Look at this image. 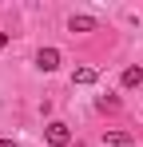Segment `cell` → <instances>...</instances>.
<instances>
[{
	"label": "cell",
	"instance_id": "obj_9",
	"mask_svg": "<svg viewBox=\"0 0 143 147\" xmlns=\"http://www.w3.org/2000/svg\"><path fill=\"white\" fill-rule=\"evenodd\" d=\"M0 147H16V143H12V139H0Z\"/></svg>",
	"mask_w": 143,
	"mask_h": 147
},
{
	"label": "cell",
	"instance_id": "obj_2",
	"mask_svg": "<svg viewBox=\"0 0 143 147\" xmlns=\"http://www.w3.org/2000/svg\"><path fill=\"white\" fill-rule=\"evenodd\" d=\"M36 68L40 72H56L60 68V48H40L36 52Z\"/></svg>",
	"mask_w": 143,
	"mask_h": 147
},
{
	"label": "cell",
	"instance_id": "obj_5",
	"mask_svg": "<svg viewBox=\"0 0 143 147\" xmlns=\"http://www.w3.org/2000/svg\"><path fill=\"white\" fill-rule=\"evenodd\" d=\"M68 28H72V32H95V20H92V16H72Z\"/></svg>",
	"mask_w": 143,
	"mask_h": 147
},
{
	"label": "cell",
	"instance_id": "obj_7",
	"mask_svg": "<svg viewBox=\"0 0 143 147\" xmlns=\"http://www.w3.org/2000/svg\"><path fill=\"white\" fill-rule=\"evenodd\" d=\"M99 111H119V96H99Z\"/></svg>",
	"mask_w": 143,
	"mask_h": 147
},
{
	"label": "cell",
	"instance_id": "obj_4",
	"mask_svg": "<svg viewBox=\"0 0 143 147\" xmlns=\"http://www.w3.org/2000/svg\"><path fill=\"white\" fill-rule=\"evenodd\" d=\"M103 143H107V147H131V135H127V131H107Z\"/></svg>",
	"mask_w": 143,
	"mask_h": 147
},
{
	"label": "cell",
	"instance_id": "obj_1",
	"mask_svg": "<svg viewBox=\"0 0 143 147\" xmlns=\"http://www.w3.org/2000/svg\"><path fill=\"white\" fill-rule=\"evenodd\" d=\"M44 139H48V143H52V147H68V143H72V131H68V123L52 119V123H48V127H44Z\"/></svg>",
	"mask_w": 143,
	"mask_h": 147
},
{
	"label": "cell",
	"instance_id": "obj_8",
	"mask_svg": "<svg viewBox=\"0 0 143 147\" xmlns=\"http://www.w3.org/2000/svg\"><path fill=\"white\" fill-rule=\"evenodd\" d=\"M4 48H8V32H0V52H4Z\"/></svg>",
	"mask_w": 143,
	"mask_h": 147
},
{
	"label": "cell",
	"instance_id": "obj_3",
	"mask_svg": "<svg viewBox=\"0 0 143 147\" xmlns=\"http://www.w3.org/2000/svg\"><path fill=\"white\" fill-rule=\"evenodd\" d=\"M119 80H123V88H139V84H143V68H123Z\"/></svg>",
	"mask_w": 143,
	"mask_h": 147
},
{
	"label": "cell",
	"instance_id": "obj_6",
	"mask_svg": "<svg viewBox=\"0 0 143 147\" xmlns=\"http://www.w3.org/2000/svg\"><path fill=\"white\" fill-rule=\"evenodd\" d=\"M72 84H80V88H88V84H95V68H76V76H72Z\"/></svg>",
	"mask_w": 143,
	"mask_h": 147
}]
</instances>
